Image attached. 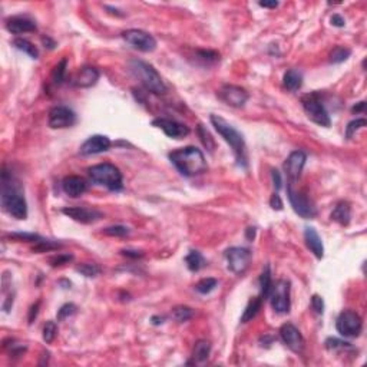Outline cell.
I'll list each match as a JSON object with an SVG mask.
<instances>
[{"mask_svg":"<svg viewBox=\"0 0 367 367\" xmlns=\"http://www.w3.org/2000/svg\"><path fill=\"white\" fill-rule=\"evenodd\" d=\"M283 83L288 91L295 92L298 91L303 85V74L297 69H290L284 74Z\"/></svg>","mask_w":367,"mask_h":367,"instance_id":"25","label":"cell"},{"mask_svg":"<svg viewBox=\"0 0 367 367\" xmlns=\"http://www.w3.org/2000/svg\"><path fill=\"white\" fill-rule=\"evenodd\" d=\"M326 349L330 351H337V350H351L353 347L347 341L339 339H327L326 340Z\"/></svg>","mask_w":367,"mask_h":367,"instance_id":"35","label":"cell"},{"mask_svg":"<svg viewBox=\"0 0 367 367\" xmlns=\"http://www.w3.org/2000/svg\"><path fill=\"white\" fill-rule=\"evenodd\" d=\"M56 333H57V327H56L55 321H47L43 327V340L46 343H52L56 337Z\"/></svg>","mask_w":367,"mask_h":367,"instance_id":"40","label":"cell"},{"mask_svg":"<svg viewBox=\"0 0 367 367\" xmlns=\"http://www.w3.org/2000/svg\"><path fill=\"white\" fill-rule=\"evenodd\" d=\"M99 79V71L93 66H85L75 75L72 83L76 88H91Z\"/></svg>","mask_w":367,"mask_h":367,"instance_id":"21","label":"cell"},{"mask_svg":"<svg viewBox=\"0 0 367 367\" xmlns=\"http://www.w3.org/2000/svg\"><path fill=\"white\" fill-rule=\"evenodd\" d=\"M351 55V50L349 47H344V46H336L330 53V62L333 64H341L344 60H347Z\"/></svg>","mask_w":367,"mask_h":367,"instance_id":"31","label":"cell"},{"mask_svg":"<svg viewBox=\"0 0 367 367\" xmlns=\"http://www.w3.org/2000/svg\"><path fill=\"white\" fill-rule=\"evenodd\" d=\"M10 238L18 239V241H30V242H37L40 237L36 234H30V232H15L10 234Z\"/></svg>","mask_w":367,"mask_h":367,"instance_id":"43","label":"cell"},{"mask_svg":"<svg viewBox=\"0 0 367 367\" xmlns=\"http://www.w3.org/2000/svg\"><path fill=\"white\" fill-rule=\"evenodd\" d=\"M270 205H271L273 210H277V211H281V210H283V201H281L280 195L277 193L273 194V197H271V200H270Z\"/></svg>","mask_w":367,"mask_h":367,"instance_id":"46","label":"cell"},{"mask_svg":"<svg viewBox=\"0 0 367 367\" xmlns=\"http://www.w3.org/2000/svg\"><path fill=\"white\" fill-rule=\"evenodd\" d=\"M218 285V281L215 278H202L197 284H195V290L200 294H210L215 290V287Z\"/></svg>","mask_w":367,"mask_h":367,"instance_id":"32","label":"cell"},{"mask_svg":"<svg viewBox=\"0 0 367 367\" xmlns=\"http://www.w3.org/2000/svg\"><path fill=\"white\" fill-rule=\"evenodd\" d=\"M304 239H305V244L309 250L312 251L313 254L316 256V258L324 257V247H323V241H321L319 232L316 231V228L313 227H305L304 228Z\"/></svg>","mask_w":367,"mask_h":367,"instance_id":"22","label":"cell"},{"mask_svg":"<svg viewBox=\"0 0 367 367\" xmlns=\"http://www.w3.org/2000/svg\"><path fill=\"white\" fill-rule=\"evenodd\" d=\"M211 124L212 127L215 128V131L224 138V141L231 147L238 165L247 168V147H246L244 137L229 122H227L224 118H221L218 115H211Z\"/></svg>","mask_w":367,"mask_h":367,"instance_id":"3","label":"cell"},{"mask_svg":"<svg viewBox=\"0 0 367 367\" xmlns=\"http://www.w3.org/2000/svg\"><path fill=\"white\" fill-rule=\"evenodd\" d=\"M88 172L93 182L108 188L109 191H120L124 188L122 174L118 166L105 162V164L91 166L88 169Z\"/></svg>","mask_w":367,"mask_h":367,"instance_id":"5","label":"cell"},{"mask_svg":"<svg viewBox=\"0 0 367 367\" xmlns=\"http://www.w3.org/2000/svg\"><path fill=\"white\" fill-rule=\"evenodd\" d=\"M129 69L148 92H152L155 95L166 93L165 82L162 81L161 75L158 74V71L152 65L139 60V59H134L129 62Z\"/></svg>","mask_w":367,"mask_h":367,"instance_id":"4","label":"cell"},{"mask_svg":"<svg viewBox=\"0 0 367 367\" xmlns=\"http://www.w3.org/2000/svg\"><path fill=\"white\" fill-rule=\"evenodd\" d=\"M6 29L13 35L36 32V23L26 16H13L6 20Z\"/></svg>","mask_w":367,"mask_h":367,"instance_id":"20","label":"cell"},{"mask_svg":"<svg viewBox=\"0 0 367 367\" xmlns=\"http://www.w3.org/2000/svg\"><path fill=\"white\" fill-rule=\"evenodd\" d=\"M185 263H187L188 270H191V271H200L202 267L205 266V260L202 257V254L195 250L190 251V254L185 257Z\"/></svg>","mask_w":367,"mask_h":367,"instance_id":"28","label":"cell"},{"mask_svg":"<svg viewBox=\"0 0 367 367\" xmlns=\"http://www.w3.org/2000/svg\"><path fill=\"white\" fill-rule=\"evenodd\" d=\"M251 251L242 247H231L225 251V260L228 270L234 274H242L251 263Z\"/></svg>","mask_w":367,"mask_h":367,"instance_id":"10","label":"cell"},{"mask_svg":"<svg viewBox=\"0 0 367 367\" xmlns=\"http://www.w3.org/2000/svg\"><path fill=\"white\" fill-rule=\"evenodd\" d=\"M246 234H247V238L250 239V241H253L254 237H256V228H247Z\"/></svg>","mask_w":367,"mask_h":367,"instance_id":"52","label":"cell"},{"mask_svg":"<svg viewBox=\"0 0 367 367\" xmlns=\"http://www.w3.org/2000/svg\"><path fill=\"white\" fill-rule=\"evenodd\" d=\"M198 137H200V139H201L202 144L207 147V149H208L210 152H212V151H214V147H215L214 139H212V137L210 135V132L204 128L202 125H198Z\"/></svg>","mask_w":367,"mask_h":367,"instance_id":"38","label":"cell"},{"mask_svg":"<svg viewBox=\"0 0 367 367\" xmlns=\"http://www.w3.org/2000/svg\"><path fill=\"white\" fill-rule=\"evenodd\" d=\"M72 258H74L72 256H68V254H57L55 257L50 258V264L53 267L64 266V264H68Z\"/></svg>","mask_w":367,"mask_h":367,"instance_id":"44","label":"cell"},{"mask_svg":"<svg viewBox=\"0 0 367 367\" xmlns=\"http://www.w3.org/2000/svg\"><path fill=\"white\" fill-rule=\"evenodd\" d=\"M351 218V208L349 202H339L331 212V220L339 222L340 225H349Z\"/></svg>","mask_w":367,"mask_h":367,"instance_id":"23","label":"cell"},{"mask_svg":"<svg viewBox=\"0 0 367 367\" xmlns=\"http://www.w3.org/2000/svg\"><path fill=\"white\" fill-rule=\"evenodd\" d=\"M13 46L19 49V50H22V52H25L26 55H29L32 59H37L39 57V50H37V47L32 42H29L26 39H22V37H16L15 40H13Z\"/></svg>","mask_w":367,"mask_h":367,"instance_id":"27","label":"cell"},{"mask_svg":"<svg viewBox=\"0 0 367 367\" xmlns=\"http://www.w3.org/2000/svg\"><path fill=\"white\" fill-rule=\"evenodd\" d=\"M287 194H288V200H290L293 210L300 217H303V218H314L317 215V208L314 207L312 200L301 191H297L294 188V182L287 184Z\"/></svg>","mask_w":367,"mask_h":367,"instance_id":"7","label":"cell"},{"mask_svg":"<svg viewBox=\"0 0 367 367\" xmlns=\"http://www.w3.org/2000/svg\"><path fill=\"white\" fill-rule=\"evenodd\" d=\"M366 125H367V120L364 119V118L351 120L349 125H347V128H346V138H347V139H351V138L356 135V132H357L358 129L364 128Z\"/></svg>","mask_w":367,"mask_h":367,"instance_id":"37","label":"cell"},{"mask_svg":"<svg viewBox=\"0 0 367 367\" xmlns=\"http://www.w3.org/2000/svg\"><path fill=\"white\" fill-rule=\"evenodd\" d=\"M76 313V305L72 303H68V304H64L59 310H57V320L62 321L65 319H68L69 316H72Z\"/></svg>","mask_w":367,"mask_h":367,"instance_id":"42","label":"cell"},{"mask_svg":"<svg viewBox=\"0 0 367 367\" xmlns=\"http://www.w3.org/2000/svg\"><path fill=\"white\" fill-rule=\"evenodd\" d=\"M271 285H273V280H271L270 266H266V268L261 273V277H260V287H261V297H263V300L268 298V294L271 291Z\"/></svg>","mask_w":367,"mask_h":367,"instance_id":"29","label":"cell"},{"mask_svg":"<svg viewBox=\"0 0 367 367\" xmlns=\"http://www.w3.org/2000/svg\"><path fill=\"white\" fill-rule=\"evenodd\" d=\"M280 337L285 346L294 353H301L305 346L303 334L291 323H285L280 329Z\"/></svg>","mask_w":367,"mask_h":367,"instance_id":"13","label":"cell"},{"mask_svg":"<svg viewBox=\"0 0 367 367\" xmlns=\"http://www.w3.org/2000/svg\"><path fill=\"white\" fill-rule=\"evenodd\" d=\"M39 305H40V303H39V301H37L35 305H32V309H30V313H29V323H33V320L36 319L37 312H39Z\"/></svg>","mask_w":367,"mask_h":367,"instance_id":"50","label":"cell"},{"mask_svg":"<svg viewBox=\"0 0 367 367\" xmlns=\"http://www.w3.org/2000/svg\"><path fill=\"white\" fill-rule=\"evenodd\" d=\"M62 212L81 224H93L103 218V214L101 211L95 208H86V207H66L62 210Z\"/></svg>","mask_w":367,"mask_h":367,"instance_id":"16","label":"cell"},{"mask_svg":"<svg viewBox=\"0 0 367 367\" xmlns=\"http://www.w3.org/2000/svg\"><path fill=\"white\" fill-rule=\"evenodd\" d=\"M271 307L277 314H285L290 312V281L278 280L271 285V291L268 294Z\"/></svg>","mask_w":367,"mask_h":367,"instance_id":"8","label":"cell"},{"mask_svg":"<svg viewBox=\"0 0 367 367\" xmlns=\"http://www.w3.org/2000/svg\"><path fill=\"white\" fill-rule=\"evenodd\" d=\"M2 205L3 210L16 220L28 218V204L18 185L8 179V172L2 175Z\"/></svg>","mask_w":367,"mask_h":367,"instance_id":"2","label":"cell"},{"mask_svg":"<svg viewBox=\"0 0 367 367\" xmlns=\"http://www.w3.org/2000/svg\"><path fill=\"white\" fill-rule=\"evenodd\" d=\"M152 125L156 128L162 129L165 132L166 137L175 138V139H181L190 135V128L184 124H179L176 120L166 119V118H156L152 120Z\"/></svg>","mask_w":367,"mask_h":367,"instance_id":"17","label":"cell"},{"mask_svg":"<svg viewBox=\"0 0 367 367\" xmlns=\"http://www.w3.org/2000/svg\"><path fill=\"white\" fill-rule=\"evenodd\" d=\"M62 247V244L55 242V241H50V239H43L40 238L36 242V246L33 248V251H39V253H45V251H50V250H57V248Z\"/></svg>","mask_w":367,"mask_h":367,"instance_id":"36","label":"cell"},{"mask_svg":"<svg viewBox=\"0 0 367 367\" xmlns=\"http://www.w3.org/2000/svg\"><path fill=\"white\" fill-rule=\"evenodd\" d=\"M312 307L313 310L317 313V314H323V313H324V301H323V298H321L320 295H317V294L313 295Z\"/></svg>","mask_w":367,"mask_h":367,"instance_id":"45","label":"cell"},{"mask_svg":"<svg viewBox=\"0 0 367 367\" xmlns=\"http://www.w3.org/2000/svg\"><path fill=\"white\" fill-rule=\"evenodd\" d=\"M62 190L66 195L78 198L88 191V182L83 179L82 176L78 175H69L62 181Z\"/></svg>","mask_w":367,"mask_h":367,"instance_id":"19","label":"cell"},{"mask_svg":"<svg viewBox=\"0 0 367 367\" xmlns=\"http://www.w3.org/2000/svg\"><path fill=\"white\" fill-rule=\"evenodd\" d=\"M124 40L129 43L132 47H135L141 52H152L155 50L156 40L151 33L139 30V29H129L122 33Z\"/></svg>","mask_w":367,"mask_h":367,"instance_id":"11","label":"cell"},{"mask_svg":"<svg viewBox=\"0 0 367 367\" xmlns=\"http://www.w3.org/2000/svg\"><path fill=\"white\" fill-rule=\"evenodd\" d=\"M261 8H270V9H275L277 6H278V2H260L258 3Z\"/></svg>","mask_w":367,"mask_h":367,"instance_id":"51","label":"cell"},{"mask_svg":"<svg viewBox=\"0 0 367 367\" xmlns=\"http://www.w3.org/2000/svg\"><path fill=\"white\" fill-rule=\"evenodd\" d=\"M364 106H366V102H360V103H358V106H354V108H353L351 110L357 113V112H360V110L364 109Z\"/></svg>","mask_w":367,"mask_h":367,"instance_id":"53","label":"cell"},{"mask_svg":"<svg viewBox=\"0 0 367 367\" xmlns=\"http://www.w3.org/2000/svg\"><path fill=\"white\" fill-rule=\"evenodd\" d=\"M76 271L78 273H81L82 275L85 277H96V275L101 273V268L99 266H96V264H81L79 267H76Z\"/></svg>","mask_w":367,"mask_h":367,"instance_id":"39","label":"cell"},{"mask_svg":"<svg viewBox=\"0 0 367 367\" xmlns=\"http://www.w3.org/2000/svg\"><path fill=\"white\" fill-rule=\"evenodd\" d=\"M103 234H106L109 237H125L129 234V229L124 225H112V227L103 229Z\"/></svg>","mask_w":367,"mask_h":367,"instance_id":"41","label":"cell"},{"mask_svg":"<svg viewBox=\"0 0 367 367\" xmlns=\"http://www.w3.org/2000/svg\"><path fill=\"white\" fill-rule=\"evenodd\" d=\"M261 304H263V297L260 295V297H256V298H253L248 305L246 307V310L242 313V316H241V323H248L250 320H253L256 316H257V313L260 312V309H261Z\"/></svg>","mask_w":367,"mask_h":367,"instance_id":"26","label":"cell"},{"mask_svg":"<svg viewBox=\"0 0 367 367\" xmlns=\"http://www.w3.org/2000/svg\"><path fill=\"white\" fill-rule=\"evenodd\" d=\"M307 161V155L303 151H294L290 154V156L285 159L284 171L288 178V182H297L300 175L303 172V168Z\"/></svg>","mask_w":367,"mask_h":367,"instance_id":"15","label":"cell"},{"mask_svg":"<svg viewBox=\"0 0 367 367\" xmlns=\"http://www.w3.org/2000/svg\"><path fill=\"white\" fill-rule=\"evenodd\" d=\"M336 329L343 337H357L363 329V321L357 313L353 310H344L340 313L336 321Z\"/></svg>","mask_w":367,"mask_h":367,"instance_id":"9","label":"cell"},{"mask_svg":"<svg viewBox=\"0 0 367 367\" xmlns=\"http://www.w3.org/2000/svg\"><path fill=\"white\" fill-rule=\"evenodd\" d=\"M210 353H211V344H210V341H207V340H198L195 343L193 350L194 363L201 364L204 361H207L208 357H210Z\"/></svg>","mask_w":367,"mask_h":367,"instance_id":"24","label":"cell"},{"mask_svg":"<svg viewBox=\"0 0 367 367\" xmlns=\"http://www.w3.org/2000/svg\"><path fill=\"white\" fill-rule=\"evenodd\" d=\"M301 105L305 112V115L309 116V119L313 120L314 124L329 128L331 125V119L329 112L326 109V106L323 105V102L319 99L317 93H309L301 98Z\"/></svg>","mask_w":367,"mask_h":367,"instance_id":"6","label":"cell"},{"mask_svg":"<svg viewBox=\"0 0 367 367\" xmlns=\"http://www.w3.org/2000/svg\"><path fill=\"white\" fill-rule=\"evenodd\" d=\"M193 316H194L193 309H190V307H187V305H176V307L172 309V312H171V317H172L176 323H185V321L190 320Z\"/></svg>","mask_w":367,"mask_h":367,"instance_id":"30","label":"cell"},{"mask_svg":"<svg viewBox=\"0 0 367 367\" xmlns=\"http://www.w3.org/2000/svg\"><path fill=\"white\" fill-rule=\"evenodd\" d=\"M112 145L110 139L105 135H93V137L88 138L81 147V154L82 155H95V154H101V152H106Z\"/></svg>","mask_w":367,"mask_h":367,"instance_id":"18","label":"cell"},{"mask_svg":"<svg viewBox=\"0 0 367 367\" xmlns=\"http://www.w3.org/2000/svg\"><path fill=\"white\" fill-rule=\"evenodd\" d=\"M42 40H43V43H45V45L46 43H49V45H50V49H53V47H55V42H52V40H50V39H49L47 36L43 37Z\"/></svg>","mask_w":367,"mask_h":367,"instance_id":"54","label":"cell"},{"mask_svg":"<svg viewBox=\"0 0 367 367\" xmlns=\"http://www.w3.org/2000/svg\"><path fill=\"white\" fill-rule=\"evenodd\" d=\"M197 57L207 65L217 64L220 60V53L215 50H197Z\"/></svg>","mask_w":367,"mask_h":367,"instance_id":"34","label":"cell"},{"mask_svg":"<svg viewBox=\"0 0 367 367\" xmlns=\"http://www.w3.org/2000/svg\"><path fill=\"white\" fill-rule=\"evenodd\" d=\"M218 96L221 101H224L227 105L232 106V108H242L248 101V92L241 88V86H235V85H224L218 92Z\"/></svg>","mask_w":367,"mask_h":367,"instance_id":"14","label":"cell"},{"mask_svg":"<svg viewBox=\"0 0 367 367\" xmlns=\"http://www.w3.org/2000/svg\"><path fill=\"white\" fill-rule=\"evenodd\" d=\"M66 66H68V60L62 59L59 64L56 65L53 72H52V81L55 85H60L65 81V74H66Z\"/></svg>","mask_w":367,"mask_h":367,"instance_id":"33","label":"cell"},{"mask_svg":"<svg viewBox=\"0 0 367 367\" xmlns=\"http://www.w3.org/2000/svg\"><path fill=\"white\" fill-rule=\"evenodd\" d=\"M331 25H333V26H336V28H343V26L346 25V20L341 18L340 15L336 13V15H333V16H331Z\"/></svg>","mask_w":367,"mask_h":367,"instance_id":"47","label":"cell"},{"mask_svg":"<svg viewBox=\"0 0 367 367\" xmlns=\"http://www.w3.org/2000/svg\"><path fill=\"white\" fill-rule=\"evenodd\" d=\"M76 122V113L71 108L59 105L49 110V119L47 124L49 127L53 129H64L69 128L75 125Z\"/></svg>","mask_w":367,"mask_h":367,"instance_id":"12","label":"cell"},{"mask_svg":"<svg viewBox=\"0 0 367 367\" xmlns=\"http://www.w3.org/2000/svg\"><path fill=\"white\" fill-rule=\"evenodd\" d=\"M175 168L185 176H195L207 171V161L201 149L197 147L179 148L169 154Z\"/></svg>","mask_w":367,"mask_h":367,"instance_id":"1","label":"cell"},{"mask_svg":"<svg viewBox=\"0 0 367 367\" xmlns=\"http://www.w3.org/2000/svg\"><path fill=\"white\" fill-rule=\"evenodd\" d=\"M271 175H273V182H274L275 190H280V188H281V184H283V181H281V174H280V171H277V169H273Z\"/></svg>","mask_w":367,"mask_h":367,"instance_id":"49","label":"cell"},{"mask_svg":"<svg viewBox=\"0 0 367 367\" xmlns=\"http://www.w3.org/2000/svg\"><path fill=\"white\" fill-rule=\"evenodd\" d=\"M120 254H122V256H125V257H129V258H141L142 256H144L141 251H135V250H122V251H120Z\"/></svg>","mask_w":367,"mask_h":367,"instance_id":"48","label":"cell"}]
</instances>
